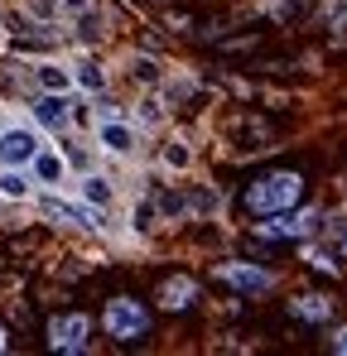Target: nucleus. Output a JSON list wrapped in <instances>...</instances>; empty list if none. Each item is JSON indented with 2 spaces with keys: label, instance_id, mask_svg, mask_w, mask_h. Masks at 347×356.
Returning <instances> with one entry per match:
<instances>
[{
  "label": "nucleus",
  "instance_id": "nucleus-1",
  "mask_svg": "<svg viewBox=\"0 0 347 356\" xmlns=\"http://www.w3.org/2000/svg\"><path fill=\"white\" fill-rule=\"evenodd\" d=\"M299 197H304V174H294V169H275V174H261L251 188H246V212L251 217H270V212H289V207H299Z\"/></svg>",
  "mask_w": 347,
  "mask_h": 356
},
{
  "label": "nucleus",
  "instance_id": "nucleus-2",
  "mask_svg": "<svg viewBox=\"0 0 347 356\" xmlns=\"http://www.w3.org/2000/svg\"><path fill=\"white\" fill-rule=\"evenodd\" d=\"M323 227V207H289V212H270L265 222H256L261 241H304Z\"/></svg>",
  "mask_w": 347,
  "mask_h": 356
},
{
  "label": "nucleus",
  "instance_id": "nucleus-3",
  "mask_svg": "<svg viewBox=\"0 0 347 356\" xmlns=\"http://www.w3.org/2000/svg\"><path fill=\"white\" fill-rule=\"evenodd\" d=\"M102 323H107V332H111L116 342H140L150 332V308L135 303V298H125V294H116V298H107Z\"/></svg>",
  "mask_w": 347,
  "mask_h": 356
},
{
  "label": "nucleus",
  "instance_id": "nucleus-4",
  "mask_svg": "<svg viewBox=\"0 0 347 356\" xmlns=\"http://www.w3.org/2000/svg\"><path fill=\"white\" fill-rule=\"evenodd\" d=\"M87 337H92V318L87 313H54L49 318V347L54 352H87Z\"/></svg>",
  "mask_w": 347,
  "mask_h": 356
},
{
  "label": "nucleus",
  "instance_id": "nucleus-5",
  "mask_svg": "<svg viewBox=\"0 0 347 356\" xmlns=\"http://www.w3.org/2000/svg\"><path fill=\"white\" fill-rule=\"evenodd\" d=\"M217 280L231 284L236 294H246V298H261V294H270V289H275V275H270V270H261V265H246V260H236V265L222 260V265H217Z\"/></svg>",
  "mask_w": 347,
  "mask_h": 356
},
{
  "label": "nucleus",
  "instance_id": "nucleus-6",
  "mask_svg": "<svg viewBox=\"0 0 347 356\" xmlns=\"http://www.w3.org/2000/svg\"><path fill=\"white\" fill-rule=\"evenodd\" d=\"M160 308H169V313H183V308H193L198 303V280L193 275H169L164 284H160Z\"/></svg>",
  "mask_w": 347,
  "mask_h": 356
},
{
  "label": "nucleus",
  "instance_id": "nucleus-7",
  "mask_svg": "<svg viewBox=\"0 0 347 356\" xmlns=\"http://www.w3.org/2000/svg\"><path fill=\"white\" fill-rule=\"evenodd\" d=\"M39 207H44V217H54V222H63V227H102V217H97L92 207H82V202H63V197H44Z\"/></svg>",
  "mask_w": 347,
  "mask_h": 356
},
{
  "label": "nucleus",
  "instance_id": "nucleus-8",
  "mask_svg": "<svg viewBox=\"0 0 347 356\" xmlns=\"http://www.w3.org/2000/svg\"><path fill=\"white\" fill-rule=\"evenodd\" d=\"M39 154V140L29 130H5L0 135V164H29Z\"/></svg>",
  "mask_w": 347,
  "mask_h": 356
},
{
  "label": "nucleus",
  "instance_id": "nucleus-9",
  "mask_svg": "<svg viewBox=\"0 0 347 356\" xmlns=\"http://www.w3.org/2000/svg\"><path fill=\"white\" fill-rule=\"evenodd\" d=\"M289 313H294L299 323L323 327V323L333 318V298H328V294H299V298H289Z\"/></svg>",
  "mask_w": 347,
  "mask_h": 356
},
{
  "label": "nucleus",
  "instance_id": "nucleus-10",
  "mask_svg": "<svg viewBox=\"0 0 347 356\" xmlns=\"http://www.w3.org/2000/svg\"><path fill=\"white\" fill-rule=\"evenodd\" d=\"M34 120H39V125H49V130H58V125H68V102H63L58 92H49V97H39V102H34Z\"/></svg>",
  "mask_w": 347,
  "mask_h": 356
},
{
  "label": "nucleus",
  "instance_id": "nucleus-11",
  "mask_svg": "<svg viewBox=\"0 0 347 356\" xmlns=\"http://www.w3.org/2000/svg\"><path fill=\"white\" fill-rule=\"evenodd\" d=\"M102 145H107L111 154H130V149H135V130L121 125V120H107V125H102Z\"/></svg>",
  "mask_w": 347,
  "mask_h": 356
},
{
  "label": "nucleus",
  "instance_id": "nucleus-12",
  "mask_svg": "<svg viewBox=\"0 0 347 356\" xmlns=\"http://www.w3.org/2000/svg\"><path fill=\"white\" fill-rule=\"evenodd\" d=\"M304 265H309V270H323V275H338L333 250H318V245H304Z\"/></svg>",
  "mask_w": 347,
  "mask_h": 356
},
{
  "label": "nucleus",
  "instance_id": "nucleus-13",
  "mask_svg": "<svg viewBox=\"0 0 347 356\" xmlns=\"http://www.w3.org/2000/svg\"><path fill=\"white\" fill-rule=\"evenodd\" d=\"M72 82H82L87 92H102V87H107V77H102V67H97V63H77Z\"/></svg>",
  "mask_w": 347,
  "mask_h": 356
},
{
  "label": "nucleus",
  "instance_id": "nucleus-14",
  "mask_svg": "<svg viewBox=\"0 0 347 356\" xmlns=\"http://www.w3.org/2000/svg\"><path fill=\"white\" fill-rule=\"evenodd\" d=\"M34 174L44 178V183H58L63 178V159L58 154H34Z\"/></svg>",
  "mask_w": 347,
  "mask_h": 356
},
{
  "label": "nucleus",
  "instance_id": "nucleus-15",
  "mask_svg": "<svg viewBox=\"0 0 347 356\" xmlns=\"http://www.w3.org/2000/svg\"><path fill=\"white\" fill-rule=\"evenodd\" d=\"M82 193H87V202H97V207H107V202H111L107 178H87V183H82Z\"/></svg>",
  "mask_w": 347,
  "mask_h": 356
},
{
  "label": "nucleus",
  "instance_id": "nucleus-16",
  "mask_svg": "<svg viewBox=\"0 0 347 356\" xmlns=\"http://www.w3.org/2000/svg\"><path fill=\"white\" fill-rule=\"evenodd\" d=\"M39 82H44L49 92H68V72H63V67H39Z\"/></svg>",
  "mask_w": 347,
  "mask_h": 356
},
{
  "label": "nucleus",
  "instance_id": "nucleus-17",
  "mask_svg": "<svg viewBox=\"0 0 347 356\" xmlns=\"http://www.w3.org/2000/svg\"><path fill=\"white\" fill-rule=\"evenodd\" d=\"M0 193H5V197H24L29 188H24V178H20V174H5V178H0Z\"/></svg>",
  "mask_w": 347,
  "mask_h": 356
},
{
  "label": "nucleus",
  "instance_id": "nucleus-18",
  "mask_svg": "<svg viewBox=\"0 0 347 356\" xmlns=\"http://www.w3.org/2000/svg\"><path fill=\"white\" fill-rule=\"evenodd\" d=\"M164 164H169V169H188V149H183V145H169V149H164Z\"/></svg>",
  "mask_w": 347,
  "mask_h": 356
},
{
  "label": "nucleus",
  "instance_id": "nucleus-19",
  "mask_svg": "<svg viewBox=\"0 0 347 356\" xmlns=\"http://www.w3.org/2000/svg\"><path fill=\"white\" fill-rule=\"evenodd\" d=\"M188 207H193V212H213L217 197H213V193H188Z\"/></svg>",
  "mask_w": 347,
  "mask_h": 356
},
{
  "label": "nucleus",
  "instance_id": "nucleus-20",
  "mask_svg": "<svg viewBox=\"0 0 347 356\" xmlns=\"http://www.w3.org/2000/svg\"><path fill=\"white\" fill-rule=\"evenodd\" d=\"M328 347H333L338 356H347V327H338V332H333V342H328Z\"/></svg>",
  "mask_w": 347,
  "mask_h": 356
},
{
  "label": "nucleus",
  "instance_id": "nucleus-21",
  "mask_svg": "<svg viewBox=\"0 0 347 356\" xmlns=\"http://www.w3.org/2000/svg\"><path fill=\"white\" fill-rule=\"evenodd\" d=\"M135 72H140V77H160V67H155L150 58H140V63H135Z\"/></svg>",
  "mask_w": 347,
  "mask_h": 356
},
{
  "label": "nucleus",
  "instance_id": "nucleus-22",
  "mask_svg": "<svg viewBox=\"0 0 347 356\" xmlns=\"http://www.w3.org/2000/svg\"><path fill=\"white\" fill-rule=\"evenodd\" d=\"M63 5H68V10H87L92 0H63Z\"/></svg>",
  "mask_w": 347,
  "mask_h": 356
},
{
  "label": "nucleus",
  "instance_id": "nucleus-23",
  "mask_svg": "<svg viewBox=\"0 0 347 356\" xmlns=\"http://www.w3.org/2000/svg\"><path fill=\"white\" fill-rule=\"evenodd\" d=\"M10 352V332H5V327H0V356Z\"/></svg>",
  "mask_w": 347,
  "mask_h": 356
},
{
  "label": "nucleus",
  "instance_id": "nucleus-24",
  "mask_svg": "<svg viewBox=\"0 0 347 356\" xmlns=\"http://www.w3.org/2000/svg\"><path fill=\"white\" fill-rule=\"evenodd\" d=\"M338 250H343V255H347V227H343V232H338Z\"/></svg>",
  "mask_w": 347,
  "mask_h": 356
}]
</instances>
